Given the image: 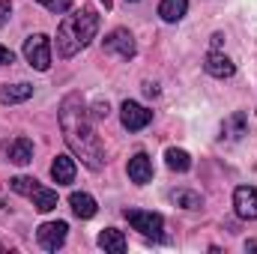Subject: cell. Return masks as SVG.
<instances>
[{"label":"cell","mask_w":257,"mask_h":254,"mask_svg":"<svg viewBox=\"0 0 257 254\" xmlns=\"http://www.w3.org/2000/svg\"><path fill=\"white\" fill-rule=\"evenodd\" d=\"M171 200L177 203V206H183V209H200L203 206V197L192 189H177L171 191Z\"/></svg>","instance_id":"ac0fdd59"},{"label":"cell","mask_w":257,"mask_h":254,"mask_svg":"<svg viewBox=\"0 0 257 254\" xmlns=\"http://www.w3.org/2000/svg\"><path fill=\"white\" fill-rule=\"evenodd\" d=\"M48 12H54V15H63V12H69L72 9V0H39Z\"/></svg>","instance_id":"44dd1931"},{"label":"cell","mask_w":257,"mask_h":254,"mask_svg":"<svg viewBox=\"0 0 257 254\" xmlns=\"http://www.w3.org/2000/svg\"><path fill=\"white\" fill-rule=\"evenodd\" d=\"M60 129H63V138L69 144V150L90 168V171H102L105 168V150H102V141L99 135L93 132V123L87 117V108L81 102L78 93L66 96L60 102Z\"/></svg>","instance_id":"6da1fadb"},{"label":"cell","mask_w":257,"mask_h":254,"mask_svg":"<svg viewBox=\"0 0 257 254\" xmlns=\"http://www.w3.org/2000/svg\"><path fill=\"white\" fill-rule=\"evenodd\" d=\"M6 156L15 165H30L33 162V141L30 138H15L6 144Z\"/></svg>","instance_id":"8fae6325"},{"label":"cell","mask_w":257,"mask_h":254,"mask_svg":"<svg viewBox=\"0 0 257 254\" xmlns=\"http://www.w3.org/2000/svg\"><path fill=\"white\" fill-rule=\"evenodd\" d=\"M9 12H12V3L9 0H0V24L9 21Z\"/></svg>","instance_id":"7402d4cb"},{"label":"cell","mask_w":257,"mask_h":254,"mask_svg":"<svg viewBox=\"0 0 257 254\" xmlns=\"http://www.w3.org/2000/svg\"><path fill=\"white\" fill-rule=\"evenodd\" d=\"M203 69H206V75H212V78H233V72H236V66H233V60H227L224 54H209L206 60H203Z\"/></svg>","instance_id":"7c38bea8"},{"label":"cell","mask_w":257,"mask_h":254,"mask_svg":"<svg viewBox=\"0 0 257 254\" xmlns=\"http://www.w3.org/2000/svg\"><path fill=\"white\" fill-rule=\"evenodd\" d=\"M221 42H224V36H221V33H215V36H212V48H221Z\"/></svg>","instance_id":"d4e9b609"},{"label":"cell","mask_w":257,"mask_h":254,"mask_svg":"<svg viewBox=\"0 0 257 254\" xmlns=\"http://www.w3.org/2000/svg\"><path fill=\"white\" fill-rule=\"evenodd\" d=\"M233 209L239 218H257V189L254 186H239L233 191Z\"/></svg>","instance_id":"9c48e42d"},{"label":"cell","mask_w":257,"mask_h":254,"mask_svg":"<svg viewBox=\"0 0 257 254\" xmlns=\"http://www.w3.org/2000/svg\"><path fill=\"white\" fill-rule=\"evenodd\" d=\"M165 159H168V168H171V171H180V174H186V171L192 168V156H189L186 150H177V147H171V150L165 153Z\"/></svg>","instance_id":"d6986e66"},{"label":"cell","mask_w":257,"mask_h":254,"mask_svg":"<svg viewBox=\"0 0 257 254\" xmlns=\"http://www.w3.org/2000/svg\"><path fill=\"white\" fill-rule=\"evenodd\" d=\"M128 180L138 183V186H147L153 180V162H150L147 153H138V156L128 159Z\"/></svg>","instance_id":"30bf717a"},{"label":"cell","mask_w":257,"mask_h":254,"mask_svg":"<svg viewBox=\"0 0 257 254\" xmlns=\"http://www.w3.org/2000/svg\"><path fill=\"white\" fill-rule=\"evenodd\" d=\"M33 96V84H3L0 87V102L3 105H18V102H27Z\"/></svg>","instance_id":"9a60e30c"},{"label":"cell","mask_w":257,"mask_h":254,"mask_svg":"<svg viewBox=\"0 0 257 254\" xmlns=\"http://www.w3.org/2000/svg\"><path fill=\"white\" fill-rule=\"evenodd\" d=\"M186 12H189V0H162V3H159V15H162V21H168V24L183 21Z\"/></svg>","instance_id":"2e32d148"},{"label":"cell","mask_w":257,"mask_h":254,"mask_svg":"<svg viewBox=\"0 0 257 254\" xmlns=\"http://www.w3.org/2000/svg\"><path fill=\"white\" fill-rule=\"evenodd\" d=\"M24 60L33 66L36 72H45L51 66V39L45 33H33L24 42Z\"/></svg>","instance_id":"277c9868"},{"label":"cell","mask_w":257,"mask_h":254,"mask_svg":"<svg viewBox=\"0 0 257 254\" xmlns=\"http://www.w3.org/2000/svg\"><path fill=\"white\" fill-rule=\"evenodd\" d=\"M99 33V15L93 9H78L72 15H66L57 27V57L69 60L75 57L81 48H87Z\"/></svg>","instance_id":"7a4b0ae2"},{"label":"cell","mask_w":257,"mask_h":254,"mask_svg":"<svg viewBox=\"0 0 257 254\" xmlns=\"http://www.w3.org/2000/svg\"><path fill=\"white\" fill-rule=\"evenodd\" d=\"M69 206H72V212L78 215V218H93L96 215V200H93V194H87V191H72L69 194Z\"/></svg>","instance_id":"5bb4252c"},{"label":"cell","mask_w":257,"mask_h":254,"mask_svg":"<svg viewBox=\"0 0 257 254\" xmlns=\"http://www.w3.org/2000/svg\"><path fill=\"white\" fill-rule=\"evenodd\" d=\"M99 245H102L105 251H111V254H123L126 251V236H123L117 227H108V230L99 233Z\"/></svg>","instance_id":"e0dca14e"},{"label":"cell","mask_w":257,"mask_h":254,"mask_svg":"<svg viewBox=\"0 0 257 254\" xmlns=\"http://www.w3.org/2000/svg\"><path fill=\"white\" fill-rule=\"evenodd\" d=\"M96 117H108V102H96Z\"/></svg>","instance_id":"cb8c5ba5"},{"label":"cell","mask_w":257,"mask_h":254,"mask_svg":"<svg viewBox=\"0 0 257 254\" xmlns=\"http://www.w3.org/2000/svg\"><path fill=\"white\" fill-rule=\"evenodd\" d=\"M9 186H12V191H18V194L30 197V200H33V206H36L39 212H51V209H57V191L39 186V183H36V180H30V177H12V180H9Z\"/></svg>","instance_id":"3957f363"},{"label":"cell","mask_w":257,"mask_h":254,"mask_svg":"<svg viewBox=\"0 0 257 254\" xmlns=\"http://www.w3.org/2000/svg\"><path fill=\"white\" fill-rule=\"evenodd\" d=\"M51 177H54L57 186L75 183V159H72V156H57V159L51 162Z\"/></svg>","instance_id":"4fadbf2b"},{"label":"cell","mask_w":257,"mask_h":254,"mask_svg":"<svg viewBox=\"0 0 257 254\" xmlns=\"http://www.w3.org/2000/svg\"><path fill=\"white\" fill-rule=\"evenodd\" d=\"M126 221L144 236H153V239H162V230H165V218L159 212H147V209H126L123 212Z\"/></svg>","instance_id":"5b68a950"},{"label":"cell","mask_w":257,"mask_h":254,"mask_svg":"<svg viewBox=\"0 0 257 254\" xmlns=\"http://www.w3.org/2000/svg\"><path fill=\"white\" fill-rule=\"evenodd\" d=\"M102 3H105V9H108V6H111V0H102Z\"/></svg>","instance_id":"484cf974"},{"label":"cell","mask_w":257,"mask_h":254,"mask_svg":"<svg viewBox=\"0 0 257 254\" xmlns=\"http://www.w3.org/2000/svg\"><path fill=\"white\" fill-rule=\"evenodd\" d=\"M105 51H108V54H117V57H123V60H132L138 48H135L132 33L123 30V27H117V30H111V33L105 36Z\"/></svg>","instance_id":"8992f818"},{"label":"cell","mask_w":257,"mask_h":254,"mask_svg":"<svg viewBox=\"0 0 257 254\" xmlns=\"http://www.w3.org/2000/svg\"><path fill=\"white\" fill-rule=\"evenodd\" d=\"M120 120H123V126L128 132H141V129L150 126V120H153V111H147L144 105H138V102H123V108H120Z\"/></svg>","instance_id":"ba28073f"},{"label":"cell","mask_w":257,"mask_h":254,"mask_svg":"<svg viewBox=\"0 0 257 254\" xmlns=\"http://www.w3.org/2000/svg\"><path fill=\"white\" fill-rule=\"evenodd\" d=\"M128 3H135V0H128Z\"/></svg>","instance_id":"4316f807"},{"label":"cell","mask_w":257,"mask_h":254,"mask_svg":"<svg viewBox=\"0 0 257 254\" xmlns=\"http://www.w3.org/2000/svg\"><path fill=\"white\" fill-rule=\"evenodd\" d=\"M221 132L227 135V138H242L245 135V114H233L230 120H224V126H221Z\"/></svg>","instance_id":"ffe728a7"},{"label":"cell","mask_w":257,"mask_h":254,"mask_svg":"<svg viewBox=\"0 0 257 254\" xmlns=\"http://www.w3.org/2000/svg\"><path fill=\"white\" fill-rule=\"evenodd\" d=\"M12 60H15V54H12L9 48H3V45H0V66H9Z\"/></svg>","instance_id":"603a6c76"},{"label":"cell","mask_w":257,"mask_h":254,"mask_svg":"<svg viewBox=\"0 0 257 254\" xmlns=\"http://www.w3.org/2000/svg\"><path fill=\"white\" fill-rule=\"evenodd\" d=\"M66 230H69L66 221H45V224L36 230V239H39V245H42L45 251H57L66 242Z\"/></svg>","instance_id":"52a82bcc"}]
</instances>
